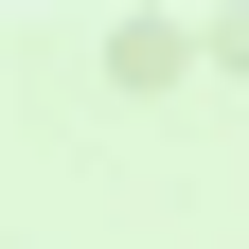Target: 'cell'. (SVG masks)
<instances>
[{"label":"cell","instance_id":"obj_1","mask_svg":"<svg viewBox=\"0 0 249 249\" xmlns=\"http://www.w3.org/2000/svg\"><path fill=\"white\" fill-rule=\"evenodd\" d=\"M178 71H196L178 18H107V89H178Z\"/></svg>","mask_w":249,"mask_h":249}]
</instances>
